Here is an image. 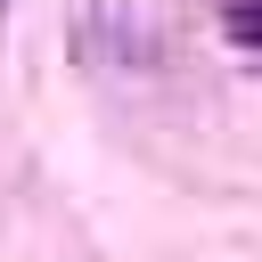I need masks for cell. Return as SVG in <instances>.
<instances>
[{
  "mask_svg": "<svg viewBox=\"0 0 262 262\" xmlns=\"http://www.w3.org/2000/svg\"><path fill=\"white\" fill-rule=\"evenodd\" d=\"M221 16H229V41L254 49V8H246V0H221Z\"/></svg>",
  "mask_w": 262,
  "mask_h": 262,
  "instance_id": "obj_1",
  "label": "cell"
},
{
  "mask_svg": "<svg viewBox=\"0 0 262 262\" xmlns=\"http://www.w3.org/2000/svg\"><path fill=\"white\" fill-rule=\"evenodd\" d=\"M0 8H8V0H0Z\"/></svg>",
  "mask_w": 262,
  "mask_h": 262,
  "instance_id": "obj_2",
  "label": "cell"
}]
</instances>
